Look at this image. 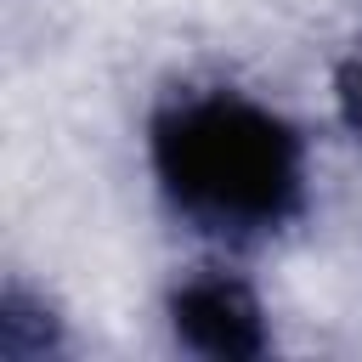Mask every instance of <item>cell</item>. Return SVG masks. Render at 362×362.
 Segmentation results:
<instances>
[{
  "label": "cell",
  "mask_w": 362,
  "mask_h": 362,
  "mask_svg": "<svg viewBox=\"0 0 362 362\" xmlns=\"http://www.w3.org/2000/svg\"><path fill=\"white\" fill-rule=\"evenodd\" d=\"M339 107H345V124L362 136V57L345 68V79H339Z\"/></svg>",
  "instance_id": "3"
},
{
  "label": "cell",
  "mask_w": 362,
  "mask_h": 362,
  "mask_svg": "<svg viewBox=\"0 0 362 362\" xmlns=\"http://www.w3.org/2000/svg\"><path fill=\"white\" fill-rule=\"evenodd\" d=\"M164 198L215 238L277 232L305 204V147L288 119L243 90H187L153 119Z\"/></svg>",
  "instance_id": "1"
},
{
  "label": "cell",
  "mask_w": 362,
  "mask_h": 362,
  "mask_svg": "<svg viewBox=\"0 0 362 362\" xmlns=\"http://www.w3.org/2000/svg\"><path fill=\"white\" fill-rule=\"evenodd\" d=\"M170 317H175V334L204 351V356H260L266 351V322H260V305L255 294L226 277V272H198L175 288L170 300Z\"/></svg>",
  "instance_id": "2"
}]
</instances>
